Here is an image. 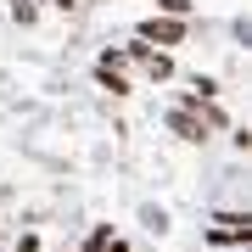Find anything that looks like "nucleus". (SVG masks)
Segmentation results:
<instances>
[{
	"mask_svg": "<svg viewBox=\"0 0 252 252\" xmlns=\"http://www.w3.org/2000/svg\"><path fill=\"white\" fill-rule=\"evenodd\" d=\"M140 39H152V45H180L185 39V17H152V23H140Z\"/></svg>",
	"mask_w": 252,
	"mask_h": 252,
	"instance_id": "obj_1",
	"label": "nucleus"
},
{
	"mask_svg": "<svg viewBox=\"0 0 252 252\" xmlns=\"http://www.w3.org/2000/svg\"><path fill=\"white\" fill-rule=\"evenodd\" d=\"M162 17H190V0H157Z\"/></svg>",
	"mask_w": 252,
	"mask_h": 252,
	"instance_id": "obj_2",
	"label": "nucleus"
},
{
	"mask_svg": "<svg viewBox=\"0 0 252 252\" xmlns=\"http://www.w3.org/2000/svg\"><path fill=\"white\" fill-rule=\"evenodd\" d=\"M17 252H39V235H23V241H17Z\"/></svg>",
	"mask_w": 252,
	"mask_h": 252,
	"instance_id": "obj_3",
	"label": "nucleus"
}]
</instances>
